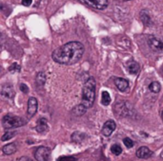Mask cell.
Masks as SVG:
<instances>
[{"instance_id":"cell-1","label":"cell","mask_w":163,"mask_h":161,"mask_svg":"<svg viewBox=\"0 0 163 161\" xmlns=\"http://www.w3.org/2000/svg\"><path fill=\"white\" fill-rule=\"evenodd\" d=\"M84 54V47L80 42H69L54 50L52 58L60 65H74L77 63Z\"/></svg>"},{"instance_id":"cell-2","label":"cell","mask_w":163,"mask_h":161,"mask_svg":"<svg viewBox=\"0 0 163 161\" xmlns=\"http://www.w3.org/2000/svg\"><path fill=\"white\" fill-rule=\"evenodd\" d=\"M95 100V81L94 78H89L84 84L82 89V101L81 104L89 109L94 105Z\"/></svg>"},{"instance_id":"cell-3","label":"cell","mask_w":163,"mask_h":161,"mask_svg":"<svg viewBox=\"0 0 163 161\" xmlns=\"http://www.w3.org/2000/svg\"><path fill=\"white\" fill-rule=\"evenodd\" d=\"M25 124V120L18 116H14L12 114H7L2 119V125L5 129L10 130L13 128L21 127Z\"/></svg>"},{"instance_id":"cell-4","label":"cell","mask_w":163,"mask_h":161,"mask_svg":"<svg viewBox=\"0 0 163 161\" xmlns=\"http://www.w3.org/2000/svg\"><path fill=\"white\" fill-rule=\"evenodd\" d=\"M51 157V149L45 147V146H40L38 147L35 152V158L36 161H49Z\"/></svg>"},{"instance_id":"cell-5","label":"cell","mask_w":163,"mask_h":161,"mask_svg":"<svg viewBox=\"0 0 163 161\" xmlns=\"http://www.w3.org/2000/svg\"><path fill=\"white\" fill-rule=\"evenodd\" d=\"M78 1L95 9H105L108 7V0H78Z\"/></svg>"},{"instance_id":"cell-6","label":"cell","mask_w":163,"mask_h":161,"mask_svg":"<svg viewBox=\"0 0 163 161\" xmlns=\"http://www.w3.org/2000/svg\"><path fill=\"white\" fill-rule=\"evenodd\" d=\"M148 45L151 50L154 51H162L163 50V41L156 36H150L148 38Z\"/></svg>"},{"instance_id":"cell-7","label":"cell","mask_w":163,"mask_h":161,"mask_svg":"<svg viewBox=\"0 0 163 161\" xmlns=\"http://www.w3.org/2000/svg\"><path fill=\"white\" fill-rule=\"evenodd\" d=\"M116 128H117L116 122H114L113 119H109V120H107L106 122L104 123L101 132H102L103 136H111L114 133V131L116 130Z\"/></svg>"},{"instance_id":"cell-8","label":"cell","mask_w":163,"mask_h":161,"mask_svg":"<svg viewBox=\"0 0 163 161\" xmlns=\"http://www.w3.org/2000/svg\"><path fill=\"white\" fill-rule=\"evenodd\" d=\"M37 107H38V103H37V100L35 98L31 97L28 101V115L30 117L35 116V113L37 112Z\"/></svg>"},{"instance_id":"cell-9","label":"cell","mask_w":163,"mask_h":161,"mask_svg":"<svg viewBox=\"0 0 163 161\" xmlns=\"http://www.w3.org/2000/svg\"><path fill=\"white\" fill-rule=\"evenodd\" d=\"M1 95L6 99H13L14 96L13 87L10 84H5L1 87Z\"/></svg>"},{"instance_id":"cell-10","label":"cell","mask_w":163,"mask_h":161,"mask_svg":"<svg viewBox=\"0 0 163 161\" xmlns=\"http://www.w3.org/2000/svg\"><path fill=\"white\" fill-rule=\"evenodd\" d=\"M114 85L121 92L126 91L129 88V82L124 78H114Z\"/></svg>"},{"instance_id":"cell-11","label":"cell","mask_w":163,"mask_h":161,"mask_svg":"<svg viewBox=\"0 0 163 161\" xmlns=\"http://www.w3.org/2000/svg\"><path fill=\"white\" fill-rule=\"evenodd\" d=\"M152 155H153V152L148 147H146V146H142V147H140L136 151V157L138 158L146 159V158L151 157Z\"/></svg>"},{"instance_id":"cell-12","label":"cell","mask_w":163,"mask_h":161,"mask_svg":"<svg viewBox=\"0 0 163 161\" xmlns=\"http://www.w3.org/2000/svg\"><path fill=\"white\" fill-rule=\"evenodd\" d=\"M35 130L37 133H40V134H44L46 132H48V130H49V126H48L47 120L43 118L40 119L38 120V124L36 125Z\"/></svg>"},{"instance_id":"cell-13","label":"cell","mask_w":163,"mask_h":161,"mask_svg":"<svg viewBox=\"0 0 163 161\" xmlns=\"http://www.w3.org/2000/svg\"><path fill=\"white\" fill-rule=\"evenodd\" d=\"M127 69L132 75H136L139 72V65L136 61H130L127 64Z\"/></svg>"},{"instance_id":"cell-14","label":"cell","mask_w":163,"mask_h":161,"mask_svg":"<svg viewBox=\"0 0 163 161\" xmlns=\"http://www.w3.org/2000/svg\"><path fill=\"white\" fill-rule=\"evenodd\" d=\"M16 150H17V147H16V144L15 143H10V144H7V145H5L3 146V148H2V152L5 154H13L16 152Z\"/></svg>"},{"instance_id":"cell-15","label":"cell","mask_w":163,"mask_h":161,"mask_svg":"<svg viewBox=\"0 0 163 161\" xmlns=\"http://www.w3.org/2000/svg\"><path fill=\"white\" fill-rule=\"evenodd\" d=\"M85 139V134H83L82 132L76 131L72 135V141L74 143H81Z\"/></svg>"},{"instance_id":"cell-16","label":"cell","mask_w":163,"mask_h":161,"mask_svg":"<svg viewBox=\"0 0 163 161\" xmlns=\"http://www.w3.org/2000/svg\"><path fill=\"white\" fill-rule=\"evenodd\" d=\"M86 111H87V108H86L84 105H82V104L80 103L79 105L74 107L73 110H72V113H73L74 116H78L79 117V116L84 115L86 113Z\"/></svg>"},{"instance_id":"cell-17","label":"cell","mask_w":163,"mask_h":161,"mask_svg":"<svg viewBox=\"0 0 163 161\" xmlns=\"http://www.w3.org/2000/svg\"><path fill=\"white\" fill-rule=\"evenodd\" d=\"M46 80H47V78H46V74L44 72H38L37 73V75H36V84L38 85H40V86H43L45 85V82H46Z\"/></svg>"},{"instance_id":"cell-18","label":"cell","mask_w":163,"mask_h":161,"mask_svg":"<svg viewBox=\"0 0 163 161\" xmlns=\"http://www.w3.org/2000/svg\"><path fill=\"white\" fill-rule=\"evenodd\" d=\"M161 89V85L159 82H152L151 84L149 85V90L153 93L157 94Z\"/></svg>"},{"instance_id":"cell-19","label":"cell","mask_w":163,"mask_h":161,"mask_svg":"<svg viewBox=\"0 0 163 161\" xmlns=\"http://www.w3.org/2000/svg\"><path fill=\"white\" fill-rule=\"evenodd\" d=\"M111 96L108 93L107 91H103L102 92V97H101V103L105 106L109 105L111 103Z\"/></svg>"},{"instance_id":"cell-20","label":"cell","mask_w":163,"mask_h":161,"mask_svg":"<svg viewBox=\"0 0 163 161\" xmlns=\"http://www.w3.org/2000/svg\"><path fill=\"white\" fill-rule=\"evenodd\" d=\"M139 16H140V19H141L142 23L144 24L145 26H148L151 23V18H150L149 14H148V12L146 11H142L140 12V15Z\"/></svg>"},{"instance_id":"cell-21","label":"cell","mask_w":163,"mask_h":161,"mask_svg":"<svg viewBox=\"0 0 163 161\" xmlns=\"http://www.w3.org/2000/svg\"><path fill=\"white\" fill-rule=\"evenodd\" d=\"M16 135V132L15 131H11V130H8V132H6L4 135H3V136H2V138H1V140L2 141H6V140H9V139H11V138H13L14 136Z\"/></svg>"},{"instance_id":"cell-22","label":"cell","mask_w":163,"mask_h":161,"mask_svg":"<svg viewBox=\"0 0 163 161\" xmlns=\"http://www.w3.org/2000/svg\"><path fill=\"white\" fill-rule=\"evenodd\" d=\"M111 152L114 154V155H119L122 153V148L120 145L118 144H114L111 147Z\"/></svg>"},{"instance_id":"cell-23","label":"cell","mask_w":163,"mask_h":161,"mask_svg":"<svg viewBox=\"0 0 163 161\" xmlns=\"http://www.w3.org/2000/svg\"><path fill=\"white\" fill-rule=\"evenodd\" d=\"M123 143H124V145H125L127 148H132V147H133V145H135L133 141L130 138H124L123 139Z\"/></svg>"},{"instance_id":"cell-24","label":"cell","mask_w":163,"mask_h":161,"mask_svg":"<svg viewBox=\"0 0 163 161\" xmlns=\"http://www.w3.org/2000/svg\"><path fill=\"white\" fill-rule=\"evenodd\" d=\"M9 71L10 72H19V71H20V66L14 63V64H13L11 66H10Z\"/></svg>"},{"instance_id":"cell-25","label":"cell","mask_w":163,"mask_h":161,"mask_svg":"<svg viewBox=\"0 0 163 161\" xmlns=\"http://www.w3.org/2000/svg\"><path fill=\"white\" fill-rule=\"evenodd\" d=\"M57 161H76V160H75V158L72 157H63L58 158Z\"/></svg>"},{"instance_id":"cell-26","label":"cell","mask_w":163,"mask_h":161,"mask_svg":"<svg viewBox=\"0 0 163 161\" xmlns=\"http://www.w3.org/2000/svg\"><path fill=\"white\" fill-rule=\"evenodd\" d=\"M20 90L22 92H24V93H28V92H29V88H28V86L25 84H21L20 85Z\"/></svg>"},{"instance_id":"cell-27","label":"cell","mask_w":163,"mask_h":161,"mask_svg":"<svg viewBox=\"0 0 163 161\" xmlns=\"http://www.w3.org/2000/svg\"><path fill=\"white\" fill-rule=\"evenodd\" d=\"M21 3H22V5H24V6L29 7V6H31V4L32 3V0H22Z\"/></svg>"},{"instance_id":"cell-28","label":"cell","mask_w":163,"mask_h":161,"mask_svg":"<svg viewBox=\"0 0 163 161\" xmlns=\"http://www.w3.org/2000/svg\"><path fill=\"white\" fill-rule=\"evenodd\" d=\"M18 161H35V160L31 159L30 157H21L20 158L18 159Z\"/></svg>"},{"instance_id":"cell-29","label":"cell","mask_w":163,"mask_h":161,"mask_svg":"<svg viewBox=\"0 0 163 161\" xmlns=\"http://www.w3.org/2000/svg\"><path fill=\"white\" fill-rule=\"evenodd\" d=\"M161 119H162V120H163V110H162V113H161Z\"/></svg>"},{"instance_id":"cell-30","label":"cell","mask_w":163,"mask_h":161,"mask_svg":"<svg viewBox=\"0 0 163 161\" xmlns=\"http://www.w3.org/2000/svg\"><path fill=\"white\" fill-rule=\"evenodd\" d=\"M121 1H129V0H121Z\"/></svg>"}]
</instances>
